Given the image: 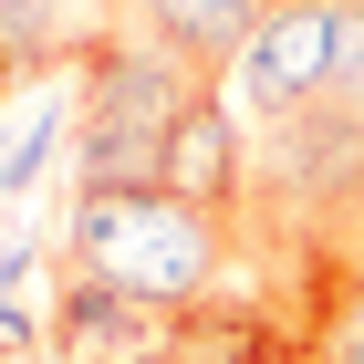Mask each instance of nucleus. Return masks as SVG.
<instances>
[{"instance_id": "4468645a", "label": "nucleus", "mask_w": 364, "mask_h": 364, "mask_svg": "<svg viewBox=\"0 0 364 364\" xmlns=\"http://www.w3.org/2000/svg\"><path fill=\"white\" fill-rule=\"evenodd\" d=\"M11 73H21V63H11V42H0V94H11Z\"/></svg>"}, {"instance_id": "a211bd4d", "label": "nucleus", "mask_w": 364, "mask_h": 364, "mask_svg": "<svg viewBox=\"0 0 364 364\" xmlns=\"http://www.w3.org/2000/svg\"><path fill=\"white\" fill-rule=\"evenodd\" d=\"M156 364H167V354H156Z\"/></svg>"}, {"instance_id": "423d86ee", "label": "nucleus", "mask_w": 364, "mask_h": 364, "mask_svg": "<svg viewBox=\"0 0 364 364\" xmlns=\"http://www.w3.org/2000/svg\"><path fill=\"white\" fill-rule=\"evenodd\" d=\"M167 188L188 198V208H208V219H229L240 198H250V167H240V105H229L219 84L188 105V125H177L167 146Z\"/></svg>"}, {"instance_id": "f3484780", "label": "nucleus", "mask_w": 364, "mask_h": 364, "mask_svg": "<svg viewBox=\"0 0 364 364\" xmlns=\"http://www.w3.org/2000/svg\"><path fill=\"white\" fill-rule=\"evenodd\" d=\"M0 156H11V146H0Z\"/></svg>"}, {"instance_id": "1a4fd4ad", "label": "nucleus", "mask_w": 364, "mask_h": 364, "mask_svg": "<svg viewBox=\"0 0 364 364\" xmlns=\"http://www.w3.org/2000/svg\"><path fill=\"white\" fill-rule=\"evenodd\" d=\"M63 114H73V105H42V114L21 125V136H11V156H0V198H21L31 177L53 167V146H63Z\"/></svg>"}, {"instance_id": "f257e3e1", "label": "nucleus", "mask_w": 364, "mask_h": 364, "mask_svg": "<svg viewBox=\"0 0 364 364\" xmlns=\"http://www.w3.org/2000/svg\"><path fill=\"white\" fill-rule=\"evenodd\" d=\"M63 260L94 281H114L125 302L188 323L198 302H219L229 271V219L188 208L177 188H73V219H63Z\"/></svg>"}, {"instance_id": "39448f33", "label": "nucleus", "mask_w": 364, "mask_h": 364, "mask_svg": "<svg viewBox=\"0 0 364 364\" xmlns=\"http://www.w3.org/2000/svg\"><path fill=\"white\" fill-rule=\"evenodd\" d=\"M114 11H125V31L167 42L198 73H229V63L260 42V21H271V0H114Z\"/></svg>"}, {"instance_id": "f8f14e48", "label": "nucleus", "mask_w": 364, "mask_h": 364, "mask_svg": "<svg viewBox=\"0 0 364 364\" xmlns=\"http://www.w3.org/2000/svg\"><path fill=\"white\" fill-rule=\"evenodd\" d=\"M333 105L364 125V21H354V53H343V84H333Z\"/></svg>"}, {"instance_id": "dca6fc26", "label": "nucleus", "mask_w": 364, "mask_h": 364, "mask_svg": "<svg viewBox=\"0 0 364 364\" xmlns=\"http://www.w3.org/2000/svg\"><path fill=\"white\" fill-rule=\"evenodd\" d=\"M21 364H42V354H21Z\"/></svg>"}, {"instance_id": "f03ea898", "label": "nucleus", "mask_w": 364, "mask_h": 364, "mask_svg": "<svg viewBox=\"0 0 364 364\" xmlns=\"http://www.w3.org/2000/svg\"><path fill=\"white\" fill-rule=\"evenodd\" d=\"M219 84L177 63L167 42L114 21L105 42H84V94H73V188H167V146L188 125V105Z\"/></svg>"}, {"instance_id": "9d476101", "label": "nucleus", "mask_w": 364, "mask_h": 364, "mask_svg": "<svg viewBox=\"0 0 364 364\" xmlns=\"http://www.w3.org/2000/svg\"><path fill=\"white\" fill-rule=\"evenodd\" d=\"M312 354H323V364H364V302H354V291H333V312L312 323Z\"/></svg>"}, {"instance_id": "2eb2a0df", "label": "nucleus", "mask_w": 364, "mask_h": 364, "mask_svg": "<svg viewBox=\"0 0 364 364\" xmlns=\"http://www.w3.org/2000/svg\"><path fill=\"white\" fill-rule=\"evenodd\" d=\"M0 364H21V354H11V343H0Z\"/></svg>"}, {"instance_id": "0eeeda50", "label": "nucleus", "mask_w": 364, "mask_h": 364, "mask_svg": "<svg viewBox=\"0 0 364 364\" xmlns=\"http://www.w3.org/2000/svg\"><path fill=\"white\" fill-rule=\"evenodd\" d=\"M167 364H323V354H312V333H281V323H250L229 302H198L177 323Z\"/></svg>"}, {"instance_id": "6e6552de", "label": "nucleus", "mask_w": 364, "mask_h": 364, "mask_svg": "<svg viewBox=\"0 0 364 364\" xmlns=\"http://www.w3.org/2000/svg\"><path fill=\"white\" fill-rule=\"evenodd\" d=\"M0 42H11V63L21 73H53L63 42H53V0H0Z\"/></svg>"}, {"instance_id": "7ed1b4c3", "label": "nucleus", "mask_w": 364, "mask_h": 364, "mask_svg": "<svg viewBox=\"0 0 364 364\" xmlns=\"http://www.w3.org/2000/svg\"><path fill=\"white\" fill-rule=\"evenodd\" d=\"M354 21H364V0H271L260 42L219 73V94L250 114L260 136H271V125H291L302 105H333L343 53H354Z\"/></svg>"}, {"instance_id": "20e7f679", "label": "nucleus", "mask_w": 364, "mask_h": 364, "mask_svg": "<svg viewBox=\"0 0 364 364\" xmlns=\"http://www.w3.org/2000/svg\"><path fill=\"white\" fill-rule=\"evenodd\" d=\"M167 343H177L167 312L125 302L114 281H94V271L63 260V281H53V354L63 364H156Z\"/></svg>"}, {"instance_id": "ddd939ff", "label": "nucleus", "mask_w": 364, "mask_h": 364, "mask_svg": "<svg viewBox=\"0 0 364 364\" xmlns=\"http://www.w3.org/2000/svg\"><path fill=\"white\" fill-rule=\"evenodd\" d=\"M343 291H354V302H364V250H354V271H343Z\"/></svg>"}, {"instance_id": "9b49d317", "label": "nucleus", "mask_w": 364, "mask_h": 364, "mask_svg": "<svg viewBox=\"0 0 364 364\" xmlns=\"http://www.w3.org/2000/svg\"><path fill=\"white\" fill-rule=\"evenodd\" d=\"M21 281H31V250H0V343H11V354H31V302H21Z\"/></svg>"}]
</instances>
